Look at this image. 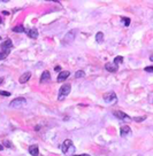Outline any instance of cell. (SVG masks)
Segmentation results:
<instances>
[{"instance_id":"6da1fadb","label":"cell","mask_w":153,"mask_h":156,"mask_svg":"<svg viewBox=\"0 0 153 156\" xmlns=\"http://www.w3.org/2000/svg\"><path fill=\"white\" fill-rule=\"evenodd\" d=\"M61 150H62V153L66 154V155H70V154L72 155L74 151H75V147H74L72 141H71L70 139L64 140L63 143L61 145Z\"/></svg>"},{"instance_id":"7a4b0ae2","label":"cell","mask_w":153,"mask_h":156,"mask_svg":"<svg viewBox=\"0 0 153 156\" xmlns=\"http://www.w3.org/2000/svg\"><path fill=\"white\" fill-rule=\"evenodd\" d=\"M70 90H71V86L69 84H64L61 86V89L59 90V97L58 99L59 100H62L64 97H67L69 93H70Z\"/></svg>"},{"instance_id":"3957f363","label":"cell","mask_w":153,"mask_h":156,"mask_svg":"<svg viewBox=\"0 0 153 156\" xmlns=\"http://www.w3.org/2000/svg\"><path fill=\"white\" fill-rule=\"evenodd\" d=\"M76 32H77V31H76V30H71L70 32H68L64 37H63V39H62V44L63 45H69L71 41H74V39H75V36H76Z\"/></svg>"},{"instance_id":"277c9868","label":"cell","mask_w":153,"mask_h":156,"mask_svg":"<svg viewBox=\"0 0 153 156\" xmlns=\"http://www.w3.org/2000/svg\"><path fill=\"white\" fill-rule=\"evenodd\" d=\"M104 101L108 105H112V103H115L117 101V97L114 92H108L107 94H104Z\"/></svg>"},{"instance_id":"5b68a950","label":"cell","mask_w":153,"mask_h":156,"mask_svg":"<svg viewBox=\"0 0 153 156\" xmlns=\"http://www.w3.org/2000/svg\"><path fill=\"white\" fill-rule=\"evenodd\" d=\"M27 103V100L24 99V98H16L15 100H13L11 103H9V106L12 107V108H20V107H22V106H24Z\"/></svg>"},{"instance_id":"8992f818","label":"cell","mask_w":153,"mask_h":156,"mask_svg":"<svg viewBox=\"0 0 153 156\" xmlns=\"http://www.w3.org/2000/svg\"><path fill=\"white\" fill-rule=\"evenodd\" d=\"M12 48H13V43H12L11 39H6L1 44V51H4V52H8L9 53L12 51Z\"/></svg>"},{"instance_id":"52a82bcc","label":"cell","mask_w":153,"mask_h":156,"mask_svg":"<svg viewBox=\"0 0 153 156\" xmlns=\"http://www.w3.org/2000/svg\"><path fill=\"white\" fill-rule=\"evenodd\" d=\"M120 132H121V137H122V138H127V137L131 135V130H130V127H129L128 125L121 126Z\"/></svg>"},{"instance_id":"ba28073f","label":"cell","mask_w":153,"mask_h":156,"mask_svg":"<svg viewBox=\"0 0 153 156\" xmlns=\"http://www.w3.org/2000/svg\"><path fill=\"white\" fill-rule=\"evenodd\" d=\"M30 77H31V72H29V71L22 73V75L20 76V78H19L20 84H24V83H27V82L30 79Z\"/></svg>"},{"instance_id":"9c48e42d","label":"cell","mask_w":153,"mask_h":156,"mask_svg":"<svg viewBox=\"0 0 153 156\" xmlns=\"http://www.w3.org/2000/svg\"><path fill=\"white\" fill-rule=\"evenodd\" d=\"M69 75H70V72L69 71H60V73L58 75V78H56V81L60 83V82H63V81H66L67 78L69 77Z\"/></svg>"},{"instance_id":"30bf717a","label":"cell","mask_w":153,"mask_h":156,"mask_svg":"<svg viewBox=\"0 0 153 156\" xmlns=\"http://www.w3.org/2000/svg\"><path fill=\"white\" fill-rule=\"evenodd\" d=\"M105 69L107 70V71H109V72H116L117 70H119V65H116V64H114V63H106L105 64Z\"/></svg>"},{"instance_id":"8fae6325","label":"cell","mask_w":153,"mask_h":156,"mask_svg":"<svg viewBox=\"0 0 153 156\" xmlns=\"http://www.w3.org/2000/svg\"><path fill=\"white\" fill-rule=\"evenodd\" d=\"M114 116H116L119 119H121V121H131V118L127 115V114H124V113H122V111H115L114 113Z\"/></svg>"},{"instance_id":"7c38bea8","label":"cell","mask_w":153,"mask_h":156,"mask_svg":"<svg viewBox=\"0 0 153 156\" xmlns=\"http://www.w3.org/2000/svg\"><path fill=\"white\" fill-rule=\"evenodd\" d=\"M27 35H28V37H30V38H32V39H36V38H38V30L37 29H30V30H27Z\"/></svg>"},{"instance_id":"4fadbf2b","label":"cell","mask_w":153,"mask_h":156,"mask_svg":"<svg viewBox=\"0 0 153 156\" xmlns=\"http://www.w3.org/2000/svg\"><path fill=\"white\" fill-rule=\"evenodd\" d=\"M29 153L31 156H38L39 154V149H38V146L37 145H32L29 147Z\"/></svg>"},{"instance_id":"5bb4252c","label":"cell","mask_w":153,"mask_h":156,"mask_svg":"<svg viewBox=\"0 0 153 156\" xmlns=\"http://www.w3.org/2000/svg\"><path fill=\"white\" fill-rule=\"evenodd\" d=\"M50 79H51V73H50V71H44L43 75H42V77H40V83H46V82H48Z\"/></svg>"},{"instance_id":"9a60e30c","label":"cell","mask_w":153,"mask_h":156,"mask_svg":"<svg viewBox=\"0 0 153 156\" xmlns=\"http://www.w3.org/2000/svg\"><path fill=\"white\" fill-rule=\"evenodd\" d=\"M13 31H14V32H19V33H21V32H24L25 29H24L23 25H16L15 28H13Z\"/></svg>"},{"instance_id":"2e32d148","label":"cell","mask_w":153,"mask_h":156,"mask_svg":"<svg viewBox=\"0 0 153 156\" xmlns=\"http://www.w3.org/2000/svg\"><path fill=\"white\" fill-rule=\"evenodd\" d=\"M96 40L98 43H103L104 41V33L103 32H98L97 36H96Z\"/></svg>"},{"instance_id":"e0dca14e","label":"cell","mask_w":153,"mask_h":156,"mask_svg":"<svg viewBox=\"0 0 153 156\" xmlns=\"http://www.w3.org/2000/svg\"><path fill=\"white\" fill-rule=\"evenodd\" d=\"M85 76V72L83 71V70H79L77 72L75 73V78H82V77H84Z\"/></svg>"},{"instance_id":"ac0fdd59","label":"cell","mask_w":153,"mask_h":156,"mask_svg":"<svg viewBox=\"0 0 153 156\" xmlns=\"http://www.w3.org/2000/svg\"><path fill=\"white\" fill-rule=\"evenodd\" d=\"M122 62H123V57H122V56H116V57L114 59V64H116V65H117V64H121Z\"/></svg>"},{"instance_id":"d6986e66","label":"cell","mask_w":153,"mask_h":156,"mask_svg":"<svg viewBox=\"0 0 153 156\" xmlns=\"http://www.w3.org/2000/svg\"><path fill=\"white\" fill-rule=\"evenodd\" d=\"M8 52H4V51H0V60H4V59H6L7 56H8Z\"/></svg>"},{"instance_id":"ffe728a7","label":"cell","mask_w":153,"mask_h":156,"mask_svg":"<svg viewBox=\"0 0 153 156\" xmlns=\"http://www.w3.org/2000/svg\"><path fill=\"white\" fill-rule=\"evenodd\" d=\"M122 22L125 27H129L130 25V19L129 17H122Z\"/></svg>"},{"instance_id":"44dd1931","label":"cell","mask_w":153,"mask_h":156,"mask_svg":"<svg viewBox=\"0 0 153 156\" xmlns=\"http://www.w3.org/2000/svg\"><path fill=\"white\" fill-rule=\"evenodd\" d=\"M4 146L7 148H13V143L9 140H4Z\"/></svg>"},{"instance_id":"7402d4cb","label":"cell","mask_w":153,"mask_h":156,"mask_svg":"<svg viewBox=\"0 0 153 156\" xmlns=\"http://www.w3.org/2000/svg\"><path fill=\"white\" fill-rule=\"evenodd\" d=\"M0 95H4V97H9L11 93L9 92H6V91H1L0 90Z\"/></svg>"},{"instance_id":"603a6c76","label":"cell","mask_w":153,"mask_h":156,"mask_svg":"<svg viewBox=\"0 0 153 156\" xmlns=\"http://www.w3.org/2000/svg\"><path fill=\"white\" fill-rule=\"evenodd\" d=\"M144 70H145L146 72H153V67H146Z\"/></svg>"},{"instance_id":"cb8c5ba5","label":"cell","mask_w":153,"mask_h":156,"mask_svg":"<svg viewBox=\"0 0 153 156\" xmlns=\"http://www.w3.org/2000/svg\"><path fill=\"white\" fill-rule=\"evenodd\" d=\"M134 119H135V122H142L145 119V117H135Z\"/></svg>"},{"instance_id":"d4e9b609","label":"cell","mask_w":153,"mask_h":156,"mask_svg":"<svg viewBox=\"0 0 153 156\" xmlns=\"http://www.w3.org/2000/svg\"><path fill=\"white\" fill-rule=\"evenodd\" d=\"M72 156H90L89 154H81V155H72Z\"/></svg>"},{"instance_id":"484cf974","label":"cell","mask_w":153,"mask_h":156,"mask_svg":"<svg viewBox=\"0 0 153 156\" xmlns=\"http://www.w3.org/2000/svg\"><path fill=\"white\" fill-rule=\"evenodd\" d=\"M3 82H4V78H3V77H0V84H1Z\"/></svg>"},{"instance_id":"4316f807","label":"cell","mask_w":153,"mask_h":156,"mask_svg":"<svg viewBox=\"0 0 153 156\" xmlns=\"http://www.w3.org/2000/svg\"><path fill=\"white\" fill-rule=\"evenodd\" d=\"M0 150H4V146L3 145H0Z\"/></svg>"},{"instance_id":"83f0119b","label":"cell","mask_w":153,"mask_h":156,"mask_svg":"<svg viewBox=\"0 0 153 156\" xmlns=\"http://www.w3.org/2000/svg\"><path fill=\"white\" fill-rule=\"evenodd\" d=\"M55 70H56V71H60V67H55Z\"/></svg>"},{"instance_id":"f1b7e54d","label":"cell","mask_w":153,"mask_h":156,"mask_svg":"<svg viewBox=\"0 0 153 156\" xmlns=\"http://www.w3.org/2000/svg\"><path fill=\"white\" fill-rule=\"evenodd\" d=\"M1 22H3V21H1V17H0V23H1Z\"/></svg>"},{"instance_id":"f546056e","label":"cell","mask_w":153,"mask_h":156,"mask_svg":"<svg viewBox=\"0 0 153 156\" xmlns=\"http://www.w3.org/2000/svg\"><path fill=\"white\" fill-rule=\"evenodd\" d=\"M0 40H1V37H0Z\"/></svg>"}]
</instances>
